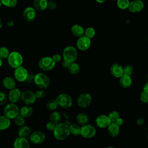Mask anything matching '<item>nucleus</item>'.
<instances>
[{"label":"nucleus","mask_w":148,"mask_h":148,"mask_svg":"<svg viewBox=\"0 0 148 148\" xmlns=\"http://www.w3.org/2000/svg\"><path fill=\"white\" fill-rule=\"evenodd\" d=\"M2 65V60H1L0 58V68L1 67V66Z\"/></svg>","instance_id":"5fc2aeb1"},{"label":"nucleus","mask_w":148,"mask_h":148,"mask_svg":"<svg viewBox=\"0 0 148 148\" xmlns=\"http://www.w3.org/2000/svg\"><path fill=\"white\" fill-rule=\"evenodd\" d=\"M133 71H134V68L130 65H127L124 67H123L124 75L131 76V75L133 73Z\"/></svg>","instance_id":"58836bf2"},{"label":"nucleus","mask_w":148,"mask_h":148,"mask_svg":"<svg viewBox=\"0 0 148 148\" xmlns=\"http://www.w3.org/2000/svg\"><path fill=\"white\" fill-rule=\"evenodd\" d=\"M51 58L55 63L60 62L62 59V57L60 54H55L51 57Z\"/></svg>","instance_id":"a18cd8bd"},{"label":"nucleus","mask_w":148,"mask_h":148,"mask_svg":"<svg viewBox=\"0 0 148 148\" xmlns=\"http://www.w3.org/2000/svg\"><path fill=\"white\" fill-rule=\"evenodd\" d=\"M28 72L27 69L23 66H21L14 69V79L20 82L27 81L28 77Z\"/></svg>","instance_id":"6e6552de"},{"label":"nucleus","mask_w":148,"mask_h":148,"mask_svg":"<svg viewBox=\"0 0 148 148\" xmlns=\"http://www.w3.org/2000/svg\"><path fill=\"white\" fill-rule=\"evenodd\" d=\"M96 125L101 128H107L111 123L108 116L105 114H100L95 119Z\"/></svg>","instance_id":"dca6fc26"},{"label":"nucleus","mask_w":148,"mask_h":148,"mask_svg":"<svg viewBox=\"0 0 148 148\" xmlns=\"http://www.w3.org/2000/svg\"><path fill=\"white\" fill-rule=\"evenodd\" d=\"M21 100L26 105H29L35 102L36 98L35 92L31 90H25L21 92Z\"/></svg>","instance_id":"9b49d317"},{"label":"nucleus","mask_w":148,"mask_h":148,"mask_svg":"<svg viewBox=\"0 0 148 148\" xmlns=\"http://www.w3.org/2000/svg\"><path fill=\"white\" fill-rule=\"evenodd\" d=\"M14 148H30V145L27 138L17 137L13 143Z\"/></svg>","instance_id":"6ab92c4d"},{"label":"nucleus","mask_w":148,"mask_h":148,"mask_svg":"<svg viewBox=\"0 0 148 148\" xmlns=\"http://www.w3.org/2000/svg\"><path fill=\"white\" fill-rule=\"evenodd\" d=\"M2 84L5 88L11 90L16 88V83L13 77L10 76H6L2 80Z\"/></svg>","instance_id":"aec40b11"},{"label":"nucleus","mask_w":148,"mask_h":148,"mask_svg":"<svg viewBox=\"0 0 148 148\" xmlns=\"http://www.w3.org/2000/svg\"><path fill=\"white\" fill-rule=\"evenodd\" d=\"M147 79H148V74H147Z\"/></svg>","instance_id":"bf43d9fd"},{"label":"nucleus","mask_w":148,"mask_h":148,"mask_svg":"<svg viewBox=\"0 0 148 148\" xmlns=\"http://www.w3.org/2000/svg\"><path fill=\"white\" fill-rule=\"evenodd\" d=\"M97 131L94 126L87 124L81 127L80 135L84 138L90 139L95 136Z\"/></svg>","instance_id":"9d476101"},{"label":"nucleus","mask_w":148,"mask_h":148,"mask_svg":"<svg viewBox=\"0 0 148 148\" xmlns=\"http://www.w3.org/2000/svg\"><path fill=\"white\" fill-rule=\"evenodd\" d=\"M23 16L27 22H31L35 20L36 16V10L31 6L27 7L23 11Z\"/></svg>","instance_id":"4468645a"},{"label":"nucleus","mask_w":148,"mask_h":148,"mask_svg":"<svg viewBox=\"0 0 148 148\" xmlns=\"http://www.w3.org/2000/svg\"><path fill=\"white\" fill-rule=\"evenodd\" d=\"M139 98L142 102L144 103H148V91L143 90L140 94Z\"/></svg>","instance_id":"ea45409f"},{"label":"nucleus","mask_w":148,"mask_h":148,"mask_svg":"<svg viewBox=\"0 0 148 148\" xmlns=\"http://www.w3.org/2000/svg\"><path fill=\"white\" fill-rule=\"evenodd\" d=\"M58 105L64 109H68L72 106L73 100L72 97L67 94L62 93L59 94L56 98Z\"/></svg>","instance_id":"39448f33"},{"label":"nucleus","mask_w":148,"mask_h":148,"mask_svg":"<svg viewBox=\"0 0 148 148\" xmlns=\"http://www.w3.org/2000/svg\"><path fill=\"white\" fill-rule=\"evenodd\" d=\"M31 134V128L27 125H23L20 127L18 131V135L19 137L27 138Z\"/></svg>","instance_id":"bb28decb"},{"label":"nucleus","mask_w":148,"mask_h":148,"mask_svg":"<svg viewBox=\"0 0 148 148\" xmlns=\"http://www.w3.org/2000/svg\"><path fill=\"white\" fill-rule=\"evenodd\" d=\"M8 97L5 92L0 91V105H4L8 101Z\"/></svg>","instance_id":"a19ab883"},{"label":"nucleus","mask_w":148,"mask_h":148,"mask_svg":"<svg viewBox=\"0 0 148 148\" xmlns=\"http://www.w3.org/2000/svg\"><path fill=\"white\" fill-rule=\"evenodd\" d=\"M56 125L55 124H54L53 123H52L51 121H49L46 125V128L47 130H49L50 131H53L55 128Z\"/></svg>","instance_id":"c03bdc74"},{"label":"nucleus","mask_w":148,"mask_h":148,"mask_svg":"<svg viewBox=\"0 0 148 148\" xmlns=\"http://www.w3.org/2000/svg\"><path fill=\"white\" fill-rule=\"evenodd\" d=\"M96 1H97V2H98V3H103V2H105V1H104V0H102V1H98V0H97Z\"/></svg>","instance_id":"864d4df0"},{"label":"nucleus","mask_w":148,"mask_h":148,"mask_svg":"<svg viewBox=\"0 0 148 148\" xmlns=\"http://www.w3.org/2000/svg\"><path fill=\"white\" fill-rule=\"evenodd\" d=\"M14 122L16 125H17L20 127H22V126L24 125V124L25 122V118H24L23 117H22L21 116L18 114L17 116H16L14 119Z\"/></svg>","instance_id":"4c0bfd02"},{"label":"nucleus","mask_w":148,"mask_h":148,"mask_svg":"<svg viewBox=\"0 0 148 148\" xmlns=\"http://www.w3.org/2000/svg\"><path fill=\"white\" fill-rule=\"evenodd\" d=\"M111 74L116 78H120L123 75V67L118 63H114L112 65L110 69Z\"/></svg>","instance_id":"a211bd4d"},{"label":"nucleus","mask_w":148,"mask_h":148,"mask_svg":"<svg viewBox=\"0 0 148 148\" xmlns=\"http://www.w3.org/2000/svg\"><path fill=\"white\" fill-rule=\"evenodd\" d=\"M11 124L10 120L4 115H0V130H5L9 128Z\"/></svg>","instance_id":"cd10ccee"},{"label":"nucleus","mask_w":148,"mask_h":148,"mask_svg":"<svg viewBox=\"0 0 148 148\" xmlns=\"http://www.w3.org/2000/svg\"><path fill=\"white\" fill-rule=\"evenodd\" d=\"M58 103L55 99H51L46 104V108L50 110H55L58 107Z\"/></svg>","instance_id":"f704fd0d"},{"label":"nucleus","mask_w":148,"mask_h":148,"mask_svg":"<svg viewBox=\"0 0 148 148\" xmlns=\"http://www.w3.org/2000/svg\"><path fill=\"white\" fill-rule=\"evenodd\" d=\"M56 63L52 58L49 56H45L41 58L38 62L39 68L43 71H50L55 67Z\"/></svg>","instance_id":"0eeeda50"},{"label":"nucleus","mask_w":148,"mask_h":148,"mask_svg":"<svg viewBox=\"0 0 148 148\" xmlns=\"http://www.w3.org/2000/svg\"><path fill=\"white\" fill-rule=\"evenodd\" d=\"M2 26H3V23H2V20L0 18V29H1L2 28Z\"/></svg>","instance_id":"603ef678"},{"label":"nucleus","mask_w":148,"mask_h":148,"mask_svg":"<svg viewBox=\"0 0 148 148\" xmlns=\"http://www.w3.org/2000/svg\"><path fill=\"white\" fill-rule=\"evenodd\" d=\"M57 8V3L54 1H48L47 8L49 10H55Z\"/></svg>","instance_id":"37998d69"},{"label":"nucleus","mask_w":148,"mask_h":148,"mask_svg":"<svg viewBox=\"0 0 148 148\" xmlns=\"http://www.w3.org/2000/svg\"><path fill=\"white\" fill-rule=\"evenodd\" d=\"M130 2L128 0H118L117 1V6L119 9L125 10L128 9Z\"/></svg>","instance_id":"2f4dec72"},{"label":"nucleus","mask_w":148,"mask_h":148,"mask_svg":"<svg viewBox=\"0 0 148 148\" xmlns=\"http://www.w3.org/2000/svg\"><path fill=\"white\" fill-rule=\"evenodd\" d=\"M69 131L71 134L75 136L80 135L81 127L79 124L73 123L70 124L69 125Z\"/></svg>","instance_id":"7c9ffc66"},{"label":"nucleus","mask_w":148,"mask_h":148,"mask_svg":"<svg viewBox=\"0 0 148 148\" xmlns=\"http://www.w3.org/2000/svg\"><path fill=\"white\" fill-rule=\"evenodd\" d=\"M106 148H116V147H113V146H109V147H106Z\"/></svg>","instance_id":"6e6d98bb"},{"label":"nucleus","mask_w":148,"mask_h":148,"mask_svg":"<svg viewBox=\"0 0 148 148\" xmlns=\"http://www.w3.org/2000/svg\"><path fill=\"white\" fill-rule=\"evenodd\" d=\"M144 122H145V120L142 117H139L136 119V124L138 125H142L144 124Z\"/></svg>","instance_id":"49530a36"},{"label":"nucleus","mask_w":148,"mask_h":148,"mask_svg":"<svg viewBox=\"0 0 148 148\" xmlns=\"http://www.w3.org/2000/svg\"><path fill=\"white\" fill-rule=\"evenodd\" d=\"M147 139H148V133L147 134Z\"/></svg>","instance_id":"13d9d810"},{"label":"nucleus","mask_w":148,"mask_h":148,"mask_svg":"<svg viewBox=\"0 0 148 148\" xmlns=\"http://www.w3.org/2000/svg\"><path fill=\"white\" fill-rule=\"evenodd\" d=\"M7 61L10 66L16 69L22 66L23 63V57L19 52L14 51L10 53L7 58Z\"/></svg>","instance_id":"f03ea898"},{"label":"nucleus","mask_w":148,"mask_h":148,"mask_svg":"<svg viewBox=\"0 0 148 148\" xmlns=\"http://www.w3.org/2000/svg\"><path fill=\"white\" fill-rule=\"evenodd\" d=\"M71 32L76 37L80 38L84 35V29L79 24H74L71 27Z\"/></svg>","instance_id":"5701e85b"},{"label":"nucleus","mask_w":148,"mask_h":148,"mask_svg":"<svg viewBox=\"0 0 148 148\" xmlns=\"http://www.w3.org/2000/svg\"><path fill=\"white\" fill-rule=\"evenodd\" d=\"M132 83V80L131 76L123 75L120 78V84L124 88H128L131 87Z\"/></svg>","instance_id":"b1692460"},{"label":"nucleus","mask_w":148,"mask_h":148,"mask_svg":"<svg viewBox=\"0 0 148 148\" xmlns=\"http://www.w3.org/2000/svg\"><path fill=\"white\" fill-rule=\"evenodd\" d=\"M20 109L15 103H9L4 107L3 115L9 119H14L19 114Z\"/></svg>","instance_id":"423d86ee"},{"label":"nucleus","mask_w":148,"mask_h":148,"mask_svg":"<svg viewBox=\"0 0 148 148\" xmlns=\"http://www.w3.org/2000/svg\"><path fill=\"white\" fill-rule=\"evenodd\" d=\"M67 69L71 74L76 75L80 72V66L77 63H76V62H74L70 63Z\"/></svg>","instance_id":"c756f323"},{"label":"nucleus","mask_w":148,"mask_h":148,"mask_svg":"<svg viewBox=\"0 0 148 148\" xmlns=\"http://www.w3.org/2000/svg\"><path fill=\"white\" fill-rule=\"evenodd\" d=\"M91 45V40L84 35L78 38L76 42L77 47L81 51H86L88 50Z\"/></svg>","instance_id":"f8f14e48"},{"label":"nucleus","mask_w":148,"mask_h":148,"mask_svg":"<svg viewBox=\"0 0 148 148\" xmlns=\"http://www.w3.org/2000/svg\"><path fill=\"white\" fill-rule=\"evenodd\" d=\"M33 113V109L32 107L28 105H25L22 106L20 109L19 114L23 117L24 118H27L30 116Z\"/></svg>","instance_id":"393cba45"},{"label":"nucleus","mask_w":148,"mask_h":148,"mask_svg":"<svg viewBox=\"0 0 148 148\" xmlns=\"http://www.w3.org/2000/svg\"><path fill=\"white\" fill-rule=\"evenodd\" d=\"M69 62L65 61V60H63L62 62V66L64 67V68H68L69 65Z\"/></svg>","instance_id":"09e8293b"},{"label":"nucleus","mask_w":148,"mask_h":148,"mask_svg":"<svg viewBox=\"0 0 148 148\" xmlns=\"http://www.w3.org/2000/svg\"><path fill=\"white\" fill-rule=\"evenodd\" d=\"M1 5H2V3H1V1H0V8H1Z\"/></svg>","instance_id":"4d7b16f0"},{"label":"nucleus","mask_w":148,"mask_h":148,"mask_svg":"<svg viewBox=\"0 0 148 148\" xmlns=\"http://www.w3.org/2000/svg\"><path fill=\"white\" fill-rule=\"evenodd\" d=\"M92 102V97L88 92L80 94L77 98V103L79 107L86 108L90 105Z\"/></svg>","instance_id":"1a4fd4ad"},{"label":"nucleus","mask_w":148,"mask_h":148,"mask_svg":"<svg viewBox=\"0 0 148 148\" xmlns=\"http://www.w3.org/2000/svg\"><path fill=\"white\" fill-rule=\"evenodd\" d=\"M76 120L79 125L83 126L88 124L89 121V117L87 114L84 113H80L76 116Z\"/></svg>","instance_id":"a878e982"},{"label":"nucleus","mask_w":148,"mask_h":148,"mask_svg":"<svg viewBox=\"0 0 148 148\" xmlns=\"http://www.w3.org/2000/svg\"><path fill=\"white\" fill-rule=\"evenodd\" d=\"M115 123H116L118 125H119L120 127L121 126V125H122L123 124V123H124V120H123V119H122V118H121L120 117L116 120V121L115 122Z\"/></svg>","instance_id":"de8ad7c7"},{"label":"nucleus","mask_w":148,"mask_h":148,"mask_svg":"<svg viewBox=\"0 0 148 148\" xmlns=\"http://www.w3.org/2000/svg\"><path fill=\"white\" fill-rule=\"evenodd\" d=\"M50 121L56 125L60 123L61 120V114L57 111H53L49 116Z\"/></svg>","instance_id":"c85d7f7f"},{"label":"nucleus","mask_w":148,"mask_h":148,"mask_svg":"<svg viewBox=\"0 0 148 148\" xmlns=\"http://www.w3.org/2000/svg\"><path fill=\"white\" fill-rule=\"evenodd\" d=\"M35 97H36V99H42V98H43L45 97L46 93H45V91L41 89V90H37L35 92Z\"/></svg>","instance_id":"79ce46f5"},{"label":"nucleus","mask_w":148,"mask_h":148,"mask_svg":"<svg viewBox=\"0 0 148 148\" xmlns=\"http://www.w3.org/2000/svg\"><path fill=\"white\" fill-rule=\"evenodd\" d=\"M143 90L148 91V82L146 83H145V84L143 87Z\"/></svg>","instance_id":"3c124183"},{"label":"nucleus","mask_w":148,"mask_h":148,"mask_svg":"<svg viewBox=\"0 0 148 148\" xmlns=\"http://www.w3.org/2000/svg\"><path fill=\"white\" fill-rule=\"evenodd\" d=\"M33 81L37 87L42 90L47 88L49 86L50 83L49 76L45 73L42 72H39L35 75Z\"/></svg>","instance_id":"7ed1b4c3"},{"label":"nucleus","mask_w":148,"mask_h":148,"mask_svg":"<svg viewBox=\"0 0 148 148\" xmlns=\"http://www.w3.org/2000/svg\"><path fill=\"white\" fill-rule=\"evenodd\" d=\"M21 91L17 88H14L10 90L8 98L10 103L16 104L21 99Z\"/></svg>","instance_id":"f3484780"},{"label":"nucleus","mask_w":148,"mask_h":148,"mask_svg":"<svg viewBox=\"0 0 148 148\" xmlns=\"http://www.w3.org/2000/svg\"><path fill=\"white\" fill-rule=\"evenodd\" d=\"M2 5L8 8L15 7L17 4V1L16 0H1Z\"/></svg>","instance_id":"72a5a7b5"},{"label":"nucleus","mask_w":148,"mask_h":148,"mask_svg":"<svg viewBox=\"0 0 148 148\" xmlns=\"http://www.w3.org/2000/svg\"><path fill=\"white\" fill-rule=\"evenodd\" d=\"M111 123H115L116 120L120 117V114L117 111H112L108 115Z\"/></svg>","instance_id":"c9c22d12"},{"label":"nucleus","mask_w":148,"mask_h":148,"mask_svg":"<svg viewBox=\"0 0 148 148\" xmlns=\"http://www.w3.org/2000/svg\"><path fill=\"white\" fill-rule=\"evenodd\" d=\"M9 54V50L6 47L2 46L0 47V58L1 60L8 58Z\"/></svg>","instance_id":"473e14b6"},{"label":"nucleus","mask_w":148,"mask_h":148,"mask_svg":"<svg viewBox=\"0 0 148 148\" xmlns=\"http://www.w3.org/2000/svg\"><path fill=\"white\" fill-rule=\"evenodd\" d=\"M14 23L13 21L10 20V21H9L7 22V25H8V27H12V26H13Z\"/></svg>","instance_id":"8fccbe9b"},{"label":"nucleus","mask_w":148,"mask_h":148,"mask_svg":"<svg viewBox=\"0 0 148 148\" xmlns=\"http://www.w3.org/2000/svg\"><path fill=\"white\" fill-rule=\"evenodd\" d=\"M29 139L32 143L39 145L45 141L46 135L45 133L41 131H36L31 133L29 136Z\"/></svg>","instance_id":"ddd939ff"},{"label":"nucleus","mask_w":148,"mask_h":148,"mask_svg":"<svg viewBox=\"0 0 148 148\" xmlns=\"http://www.w3.org/2000/svg\"><path fill=\"white\" fill-rule=\"evenodd\" d=\"M53 132L54 138L59 140L66 139L71 134L69 125L61 122L56 125Z\"/></svg>","instance_id":"f257e3e1"},{"label":"nucleus","mask_w":148,"mask_h":148,"mask_svg":"<svg viewBox=\"0 0 148 148\" xmlns=\"http://www.w3.org/2000/svg\"><path fill=\"white\" fill-rule=\"evenodd\" d=\"M107 129L109 135L112 137H116L120 133V126L115 123H111Z\"/></svg>","instance_id":"4be33fe9"},{"label":"nucleus","mask_w":148,"mask_h":148,"mask_svg":"<svg viewBox=\"0 0 148 148\" xmlns=\"http://www.w3.org/2000/svg\"><path fill=\"white\" fill-rule=\"evenodd\" d=\"M95 35V30L94 28L91 27H87L84 30V35L90 39L92 38Z\"/></svg>","instance_id":"e433bc0d"},{"label":"nucleus","mask_w":148,"mask_h":148,"mask_svg":"<svg viewBox=\"0 0 148 148\" xmlns=\"http://www.w3.org/2000/svg\"><path fill=\"white\" fill-rule=\"evenodd\" d=\"M78 53L76 49L72 46H68L64 48L62 52L64 60L69 62H74L77 58Z\"/></svg>","instance_id":"20e7f679"},{"label":"nucleus","mask_w":148,"mask_h":148,"mask_svg":"<svg viewBox=\"0 0 148 148\" xmlns=\"http://www.w3.org/2000/svg\"><path fill=\"white\" fill-rule=\"evenodd\" d=\"M145 7L144 3L140 0H135L130 2L128 9L131 13H138L141 12Z\"/></svg>","instance_id":"2eb2a0df"},{"label":"nucleus","mask_w":148,"mask_h":148,"mask_svg":"<svg viewBox=\"0 0 148 148\" xmlns=\"http://www.w3.org/2000/svg\"><path fill=\"white\" fill-rule=\"evenodd\" d=\"M48 1L46 0H34L33 8L38 11H44L47 8Z\"/></svg>","instance_id":"412c9836"}]
</instances>
